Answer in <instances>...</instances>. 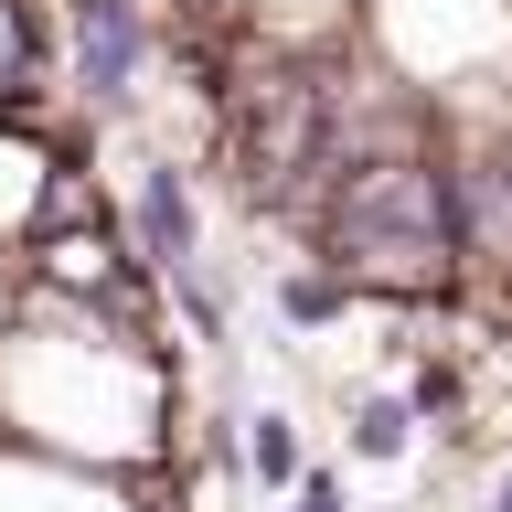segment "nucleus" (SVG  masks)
<instances>
[{
  "label": "nucleus",
  "instance_id": "obj_3",
  "mask_svg": "<svg viewBox=\"0 0 512 512\" xmlns=\"http://www.w3.org/2000/svg\"><path fill=\"white\" fill-rule=\"evenodd\" d=\"M128 235H139V267H160V278L203 267V203H192L182 160H139L128 171Z\"/></svg>",
  "mask_w": 512,
  "mask_h": 512
},
{
  "label": "nucleus",
  "instance_id": "obj_9",
  "mask_svg": "<svg viewBox=\"0 0 512 512\" xmlns=\"http://www.w3.org/2000/svg\"><path fill=\"white\" fill-rule=\"evenodd\" d=\"M491 512H512V470H502V491H491Z\"/></svg>",
  "mask_w": 512,
  "mask_h": 512
},
{
  "label": "nucleus",
  "instance_id": "obj_6",
  "mask_svg": "<svg viewBox=\"0 0 512 512\" xmlns=\"http://www.w3.org/2000/svg\"><path fill=\"white\" fill-rule=\"evenodd\" d=\"M342 299H352V288L331 278V267H288V278H278V320H288V331H320V320H342Z\"/></svg>",
  "mask_w": 512,
  "mask_h": 512
},
{
  "label": "nucleus",
  "instance_id": "obj_5",
  "mask_svg": "<svg viewBox=\"0 0 512 512\" xmlns=\"http://www.w3.org/2000/svg\"><path fill=\"white\" fill-rule=\"evenodd\" d=\"M416 427H427V416L406 406V384H395V395H363V406H352V459H374V470H395V459L416 448Z\"/></svg>",
  "mask_w": 512,
  "mask_h": 512
},
{
  "label": "nucleus",
  "instance_id": "obj_2",
  "mask_svg": "<svg viewBox=\"0 0 512 512\" xmlns=\"http://www.w3.org/2000/svg\"><path fill=\"white\" fill-rule=\"evenodd\" d=\"M64 54H75V96L96 118H128L150 96V64H160L150 0H64Z\"/></svg>",
  "mask_w": 512,
  "mask_h": 512
},
{
  "label": "nucleus",
  "instance_id": "obj_8",
  "mask_svg": "<svg viewBox=\"0 0 512 512\" xmlns=\"http://www.w3.org/2000/svg\"><path fill=\"white\" fill-rule=\"evenodd\" d=\"M278 512H352V491H342V470H331V459H310V480H299Z\"/></svg>",
  "mask_w": 512,
  "mask_h": 512
},
{
  "label": "nucleus",
  "instance_id": "obj_7",
  "mask_svg": "<svg viewBox=\"0 0 512 512\" xmlns=\"http://www.w3.org/2000/svg\"><path fill=\"white\" fill-rule=\"evenodd\" d=\"M406 406L416 416H459V374H448V363H416V374H406Z\"/></svg>",
  "mask_w": 512,
  "mask_h": 512
},
{
  "label": "nucleus",
  "instance_id": "obj_4",
  "mask_svg": "<svg viewBox=\"0 0 512 512\" xmlns=\"http://www.w3.org/2000/svg\"><path fill=\"white\" fill-rule=\"evenodd\" d=\"M246 480H256V491H278V502L310 480V438H299V416H288V406H256L246 416Z\"/></svg>",
  "mask_w": 512,
  "mask_h": 512
},
{
  "label": "nucleus",
  "instance_id": "obj_1",
  "mask_svg": "<svg viewBox=\"0 0 512 512\" xmlns=\"http://www.w3.org/2000/svg\"><path fill=\"white\" fill-rule=\"evenodd\" d=\"M310 267L352 288V299H438V288L470 278V246H459V182H448V150L416 139V150L352 171L331 203L310 214Z\"/></svg>",
  "mask_w": 512,
  "mask_h": 512
}]
</instances>
